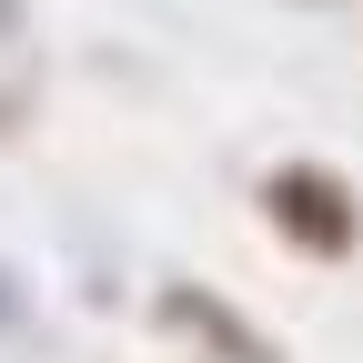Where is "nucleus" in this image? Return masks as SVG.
Listing matches in <instances>:
<instances>
[{"mask_svg": "<svg viewBox=\"0 0 363 363\" xmlns=\"http://www.w3.org/2000/svg\"><path fill=\"white\" fill-rule=\"evenodd\" d=\"M303 11H343V0H303Z\"/></svg>", "mask_w": 363, "mask_h": 363, "instance_id": "obj_5", "label": "nucleus"}, {"mask_svg": "<svg viewBox=\"0 0 363 363\" xmlns=\"http://www.w3.org/2000/svg\"><path fill=\"white\" fill-rule=\"evenodd\" d=\"M21 323H30V272L0 262V333H21Z\"/></svg>", "mask_w": 363, "mask_h": 363, "instance_id": "obj_3", "label": "nucleus"}, {"mask_svg": "<svg viewBox=\"0 0 363 363\" xmlns=\"http://www.w3.org/2000/svg\"><path fill=\"white\" fill-rule=\"evenodd\" d=\"M152 323L172 343H192V363H283V343L212 283H152Z\"/></svg>", "mask_w": 363, "mask_h": 363, "instance_id": "obj_2", "label": "nucleus"}, {"mask_svg": "<svg viewBox=\"0 0 363 363\" xmlns=\"http://www.w3.org/2000/svg\"><path fill=\"white\" fill-rule=\"evenodd\" d=\"M252 212H262L303 262H353V252H363V192H353L333 162H272V172L252 182Z\"/></svg>", "mask_w": 363, "mask_h": 363, "instance_id": "obj_1", "label": "nucleus"}, {"mask_svg": "<svg viewBox=\"0 0 363 363\" xmlns=\"http://www.w3.org/2000/svg\"><path fill=\"white\" fill-rule=\"evenodd\" d=\"M0 40H21V0H0Z\"/></svg>", "mask_w": 363, "mask_h": 363, "instance_id": "obj_4", "label": "nucleus"}]
</instances>
